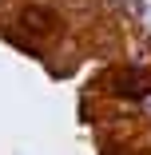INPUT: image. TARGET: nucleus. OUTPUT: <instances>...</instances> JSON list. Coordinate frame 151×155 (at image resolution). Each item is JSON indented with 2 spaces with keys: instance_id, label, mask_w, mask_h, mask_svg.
Here are the masks:
<instances>
[{
  "instance_id": "f257e3e1",
  "label": "nucleus",
  "mask_w": 151,
  "mask_h": 155,
  "mask_svg": "<svg viewBox=\"0 0 151 155\" xmlns=\"http://www.w3.org/2000/svg\"><path fill=\"white\" fill-rule=\"evenodd\" d=\"M56 24H60V20H56L48 8H24V12H20V28L32 32V36H52Z\"/></svg>"
}]
</instances>
